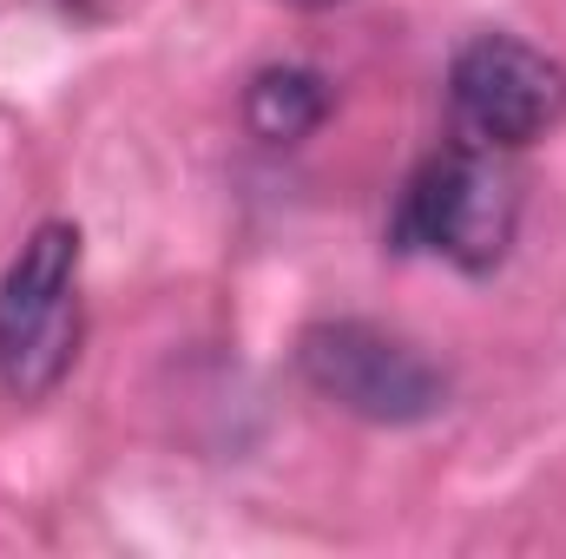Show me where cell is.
Wrapping results in <instances>:
<instances>
[{
	"instance_id": "obj_1",
	"label": "cell",
	"mask_w": 566,
	"mask_h": 559,
	"mask_svg": "<svg viewBox=\"0 0 566 559\" xmlns=\"http://www.w3.org/2000/svg\"><path fill=\"white\" fill-rule=\"evenodd\" d=\"M80 224L46 218L0 271V389L46 402L80 356Z\"/></svg>"
},
{
	"instance_id": "obj_2",
	"label": "cell",
	"mask_w": 566,
	"mask_h": 559,
	"mask_svg": "<svg viewBox=\"0 0 566 559\" xmlns=\"http://www.w3.org/2000/svg\"><path fill=\"white\" fill-rule=\"evenodd\" d=\"M514 224H521V184L507 171V151L454 145V151H434L409 178L389 238H396V251H428V257L481 277L507 257Z\"/></svg>"
},
{
	"instance_id": "obj_3",
	"label": "cell",
	"mask_w": 566,
	"mask_h": 559,
	"mask_svg": "<svg viewBox=\"0 0 566 559\" xmlns=\"http://www.w3.org/2000/svg\"><path fill=\"white\" fill-rule=\"evenodd\" d=\"M296 369L329 409L376 421V428H416L448 409V376L416 342H402L396 329L363 323V316L310 323L296 336Z\"/></svg>"
},
{
	"instance_id": "obj_4",
	"label": "cell",
	"mask_w": 566,
	"mask_h": 559,
	"mask_svg": "<svg viewBox=\"0 0 566 559\" xmlns=\"http://www.w3.org/2000/svg\"><path fill=\"white\" fill-rule=\"evenodd\" d=\"M448 113L461 145L521 151L566 113V66L514 33H474L448 66Z\"/></svg>"
},
{
	"instance_id": "obj_5",
	"label": "cell",
	"mask_w": 566,
	"mask_h": 559,
	"mask_svg": "<svg viewBox=\"0 0 566 559\" xmlns=\"http://www.w3.org/2000/svg\"><path fill=\"white\" fill-rule=\"evenodd\" d=\"M329 113V80L310 66H264L244 93V119L264 145H296L310 139Z\"/></svg>"
},
{
	"instance_id": "obj_6",
	"label": "cell",
	"mask_w": 566,
	"mask_h": 559,
	"mask_svg": "<svg viewBox=\"0 0 566 559\" xmlns=\"http://www.w3.org/2000/svg\"><path fill=\"white\" fill-rule=\"evenodd\" d=\"M290 7H329V0H290Z\"/></svg>"
}]
</instances>
